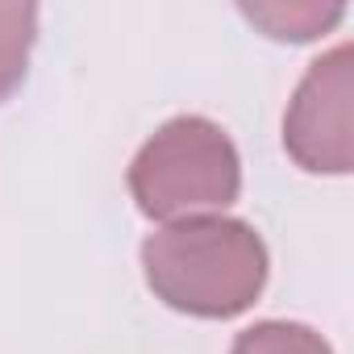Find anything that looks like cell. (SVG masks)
<instances>
[{
  "label": "cell",
  "instance_id": "cell-4",
  "mask_svg": "<svg viewBox=\"0 0 354 354\" xmlns=\"http://www.w3.org/2000/svg\"><path fill=\"white\" fill-rule=\"evenodd\" d=\"M242 17L254 21L267 38L279 42H313L333 30L346 9L342 5H242Z\"/></svg>",
  "mask_w": 354,
  "mask_h": 354
},
{
  "label": "cell",
  "instance_id": "cell-5",
  "mask_svg": "<svg viewBox=\"0 0 354 354\" xmlns=\"http://www.w3.org/2000/svg\"><path fill=\"white\" fill-rule=\"evenodd\" d=\"M34 42H38V5H0V104L21 88Z\"/></svg>",
  "mask_w": 354,
  "mask_h": 354
},
{
  "label": "cell",
  "instance_id": "cell-3",
  "mask_svg": "<svg viewBox=\"0 0 354 354\" xmlns=\"http://www.w3.org/2000/svg\"><path fill=\"white\" fill-rule=\"evenodd\" d=\"M354 50L337 42L308 63L283 113V150L300 171L350 175L354 167Z\"/></svg>",
  "mask_w": 354,
  "mask_h": 354
},
{
  "label": "cell",
  "instance_id": "cell-1",
  "mask_svg": "<svg viewBox=\"0 0 354 354\" xmlns=\"http://www.w3.org/2000/svg\"><path fill=\"white\" fill-rule=\"evenodd\" d=\"M142 275L175 313L230 321L267 288V246L238 217H188L142 242Z\"/></svg>",
  "mask_w": 354,
  "mask_h": 354
},
{
  "label": "cell",
  "instance_id": "cell-2",
  "mask_svg": "<svg viewBox=\"0 0 354 354\" xmlns=\"http://www.w3.org/2000/svg\"><path fill=\"white\" fill-rule=\"evenodd\" d=\"M129 192L150 221L217 217L242 192V158L230 133L209 117H171L129 162Z\"/></svg>",
  "mask_w": 354,
  "mask_h": 354
},
{
  "label": "cell",
  "instance_id": "cell-6",
  "mask_svg": "<svg viewBox=\"0 0 354 354\" xmlns=\"http://www.w3.org/2000/svg\"><path fill=\"white\" fill-rule=\"evenodd\" d=\"M230 354H333V346L300 321H259L234 337Z\"/></svg>",
  "mask_w": 354,
  "mask_h": 354
}]
</instances>
